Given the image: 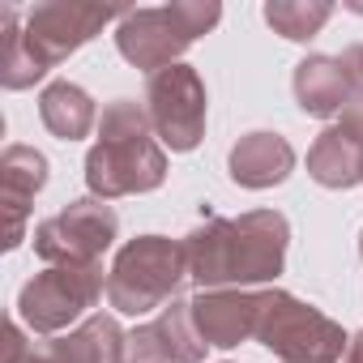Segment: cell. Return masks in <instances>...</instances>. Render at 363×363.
<instances>
[{"label": "cell", "instance_id": "obj_7", "mask_svg": "<svg viewBox=\"0 0 363 363\" xmlns=\"http://www.w3.org/2000/svg\"><path fill=\"white\" fill-rule=\"evenodd\" d=\"M145 111L154 124V137L175 150L189 154L206 137V82L193 65H171L150 77L145 86Z\"/></svg>", "mask_w": 363, "mask_h": 363}, {"label": "cell", "instance_id": "obj_22", "mask_svg": "<svg viewBox=\"0 0 363 363\" xmlns=\"http://www.w3.org/2000/svg\"><path fill=\"white\" fill-rule=\"evenodd\" d=\"M342 65H346V73H350V82H354V94H363V43H354V48L342 56Z\"/></svg>", "mask_w": 363, "mask_h": 363}, {"label": "cell", "instance_id": "obj_3", "mask_svg": "<svg viewBox=\"0 0 363 363\" xmlns=\"http://www.w3.org/2000/svg\"><path fill=\"white\" fill-rule=\"evenodd\" d=\"M223 18V5L214 0H175V5L162 9H128L116 26V48L128 65L162 73L171 65H179L206 30H214Z\"/></svg>", "mask_w": 363, "mask_h": 363}, {"label": "cell", "instance_id": "obj_20", "mask_svg": "<svg viewBox=\"0 0 363 363\" xmlns=\"http://www.w3.org/2000/svg\"><path fill=\"white\" fill-rule=\"evenodd\" d=\"M5 363H56V354H52V346H30L22 325L9 320L5 325Z\"/></svg>", "mask_w": 363, "mask_h": 363}, {"label": "cell", "instance_id": "obj_8", "mask_svg": "<svg viewBox=\"0 0 363 363\" xmlns=\"http://www.w3.org/2000/svg\"><path fill=\"white\" fill-rule=\"evenodd\" d=\"M116 210L99 197H82L35 227V252L48 265H99V257L116 244Z\"/></svg>", "mask_w": 363, "mask_h": 363}, {"label": "cell", "instance_id": "obj_4", "mask_svg": "<svg viewBox=\"0 0 363 363\" xmlns=\"http://www.w3.org/2000/svg\"><path fill=\"white\" fill-rule=\"evenodd\" d=\"M189 278V257L179 240L167 235H137L128 240L107 274V299L124 316H145L154 308H167L175 291Z\"/></svg>", "mask_w": 363, "mask_h": 363}, {"label": "cell", "instance_id": "obj_23", "mask_svg": "<svg viewBox=\"0 0 363 363\" xmlns=\"http://www.w3.org/2000/svg\"><path fill=\"white\" fill-rule=\"evenodd\" d=\"M342 363H363V329H359V333H354V342L346 346V359H342Z\"/></svg>", "mask_w": 363, "mask_h": 363}, {"label": "cell", "instance_id": "obj_21", "mask_svg": "<svg viewBox=\"0 0 363 363\" xmlns=\"http://www.w3.org/2000/svg\"><path fill=\"white\" fill-rule=\"evenodd\" d=\"M333 128H337L346 141H354V145L363 150V94H354V99L342 107V120H337Z\"/></svg>", "mask_w": 363, "mask_h": 363}, {"label": "cell", "instance_id": "obj_14", "mask_svg": "<svg viewBox=\"0 0 363 363\" xmlns=\"http://www.w3.org/2000/svg\"><path fill=\"white\" fill-rule=\"evenodd\" d=\"M354 99V82L342 60L333 56H308L295 65V103L308 116H342V107Z\"/></svg>", "mask_w": 363, "mask_h": 363}, {"label": "cell", "instance_id": "obj_5", "mask_svg": "<svg viewBox=\"0 0 363 363\" xmlns=\"http://www.w3.org/2000/svg\"><path fill=\"white\" fill-rule=\"evenodd\" d=\"M257 337L282 363H342L350 346L337 320L286 291H261Z\"/></svg>", "mask_w": 363, "mask_h": 363}, {"label": "cell", "instance_id": "obj_2", "mask_svg": "<svg viewBox=\"0 0 363 363\" xmlns=\"http://www.w3.org/2000/svg\"><path fill=\"white\" fill-rule=\"evenodd\" d=\"M167 179V154L154 137L150 111L133 99H116L103 107L99 141L86 154V184L99 201L154 193Z\"/></svg>", "mask_w": 363, "mask_h": 363}, {"label": "cell", "instance_id": "obj_6", "mask_svg": "<svg viewBox=\"0 0 363 363\" xmlns=\"http://www.w3.org/2000/svg\"><path fill=\"white\" fill-rule=\"evenodd\" d=\"M103 291H107L103 265H48L43 274H35L22 286L18 316L35 333H60L69 320H77L86 308H94Z\"/></svg>", "mask_w": 363, "mask_h": 363}, {"label": "cell", "instance_id": "obj_17", "mask_svg": "<svg viewBox=\"0 0 363 363\" xmlns=\"http://www.w3.org/2000/svg\"><path fill=\"white\" fill-rule=\"evenodd\" d=\"M39 116H43L52 137L77 141V137H86L94 128V99L73 82H52L39 94Z\"/></svg>", "mask_w": 363, "mask_h": 363}, {"label": "cell", "instance_id": "obj_19", "mask_svg": "<svg viewBox=\"0 0 363 363\" xmlns=\"http://www.w3.org/2000/svg\"><path fill=\"white\" fill-rule=\"evenodd\" d=\"M0 35H5V43H0V82H5V90H26L43 77V69L30 60L26 43H22V26H18V9L5 5L0 9Z\"/></svg>", "mask_w": 363, "mask_h": 363}, {"label": "cell", "instance_id": "obj_12", "mask_svg": "<svg viewBox=\"0 0 363 363\" xmlns=\"http://www.w3.org/2000/svg\"><path fill=\"white\" fill-rule=\"evenodd\" d=\"M48 184V158L35 145H9L0 154V210H5V248L26 240V214L35 193Z\"/></svg>", "mask_w": 363, "mask_h": 363}, {"label": "cell", "instance_id": "obj_9", "mask_svg": "<svg viewBox=\"0 0 363 363\" xmlns=\"http://www.w3.org/2000/svg\"><path fill=\"white\" fill-rule=\"evenodd\" d=\"M120 9L107 5H69V0H48L35 5L22 22V43L30 52V60L48 73L56 69L65 56H73L82 43H90L107 22H120Z\"/></svg>", "mask_w": 363, "mask_h": 363}, {"label": "cell", "instance_id": "obj_16", "mask_svg": "<svg viewBox=\"0 0 363 363\" xmlns=\"http://www.w3.org/2000/svg\"><path fill=\"white\" fill-rule=\"evenodd\" d=\"M308 175L320 189H350L363 184V150L346 141L337 128H325L308 150Z\"/></svg>", "mask_w": 363, "mask_h": 363}, {"label": "cell", "instance_id": "obj_1", "mask_svg": "<svg viewBox=\"0 0 363 363\" xmlns=\"http://www.w3.org/2000/svg\"><path fill=\"white\" fill-rule=\"evenodd\" d=\"M291 227L278 210H252L240 218H206L184 235L189 278L201 291H248L274 282L286 265Z\"/></svg>", "mask_w": 363, "mask_h": 363}, {"label": "cell", "instance_id": "obj_25", "mask_svg": "<svg viewBox=\"0 0 363 363\" xmlns=\"http://www.w3.org/2000/svg\"><path fill=\"white\" fill-rule=\"evenodd\" d=\"M359 252H363V231H359Z\"/></svg>", "mask_w": 363, "mask_h": 363}, {"label": "cell", "instance_id": "obj_13", "mask_svg": "<svg viewBox=\"0 0 363 363\" xmlns=\"http://www.w3.org/2000/svg\"><path fill=\"white\" fill-rule=\"evenodd\" d=\"M231 179L240 189H274L295 171V150L278 133H248L231 145Z\"/></svg>", "mask_w": 363, "mask_h": 363}, {"label": "cell", "instance_id": "obj_18", "mask_svg": "<svg viewBox=\"0 0 363 363\" xmlns=\"http://www.w3.org/2000/svg\"><path fill=\"white\" fill-rule=\"evenodd\" d=\"M329 18H333L329 0H269L265 5V22L291 43H308L312 35H320Z\"/></svg>", "mask_w": 363, "mask_h": 363}, {"label": "cell", "instance_id": "obj_10", "mask_svg": "<svg viewBox=\"0 0 363 363\" xmlns=\"http://www.w3.org/2000/svg\"><path fill=\"white\" fill-rule=\"evenodd\" d=\"M206 342L193 325V303L171 299L150 325L128 333V363H201Z\"/></svg>", "mask_w": 363, "mask_h": 363}, {"label": "cell", "instance_id": "obj_11", "mask_svg": "<svg viewBox=\"0 0 363 363\" xmlns=\"http://www.w3.org/2000/svg\"><path fill=\"white\" fill-rule=\"evenodd\" d=\"M189 303H193V325L206 346L231 350V346L257 337L261 291H201Z\"/></svg>", "mask_w": 363, "mask_h": 363}, {"label": "cell", "instance_id": "obj_15", "mask_svg": "<svg viewBox=\"0 0 363 363\" xmlns=\"http://www.w3.org/2000/svg\"><path fill=\"white\" fill-rule=\"evenodd\" d=\"M56 363H124L128 359V337L116 325V316H90L82 320L73 333L48 342Z\"/></svg>", "mask_w": 363, "mask_h": 363}, {"label": "cell", "instance_id": "obj_24", "mask_svg": "<svg viewBox=\"0 0 363 363\" xmlns=\"http://www.w3.org/2000/svg\"><path fill=\"white\" fill-rule=\"evenodd\" d=\"M346 9H354V13H363V0H346Z\"/></svg>", "mask_w": 363, "mask_h": 363}]
</instances>
